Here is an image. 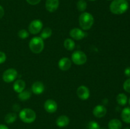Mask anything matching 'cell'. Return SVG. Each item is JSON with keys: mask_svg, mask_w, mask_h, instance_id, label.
<instances>
[{"mask_svg": "<svg viewBox=\"0 0 130 129\" xmlns=\"http://www.w3.org/2000/svg\"><path fill=\"white\" fill-rule=\"evenodd\" d=\"M129 8L127 0H112L109 8L112 13L114 15H122Z\"/></svg>", "mask_w": 130, "mask_h": 129, "instance_id": "1", "label": "cell"}, {"mask_svg": "<svg viewBox=\"0 0 130 129\" xmlns=\"http://www.w3.org/2000/svg\"><path fill=\"white\" fill-rule=\"evenodd\" d=\"M94 17L88 12H83L79 16V24L83 30H88L94 24Z\"/></svg>", "mask_w": 130, "mask_h": 129, "instance_id": "2", "label": "cell"}, {"mask_svg": "<svg viewBox=\"0 0 130 129\" xmlns=\"http://www.w3.org/2000/svg\"><path fill=\"white\" fill-rule=\"evenodd\" d=\"M30 51L34 54H39L43 51L44 48V40L40 37L36 36L32 38L29 43Z\"/></svg>", "mask_w": 130, "mask_h": 129, "instance_id": "3", "label": "cell"}, {"mask_svg": "<svg viewBox=\"0 0 130 129\" xmlns=\"http://www.w3.org/2000/svg\"><path fill=\"white\" fill-rule=\"evenodd\" d=\"M19 118L25 123H32L36 119V114L30 108H24L19 112Z\"/></svg>", "mask_w": 130, "mask_h": 129, "instance_id": "4", "label": "cell"}, {"mask_svg": "<svg viewBox=\"0 0 130 129\" xmlns=\"http://www.w3.org/2000/svg\"><path fill=\"white\" fill-rule=\"evenodd\" d=\"M72 61L76 65H83L87 61V56L82 51H75L71 56Z\"/></svg>", "mask_w": 130, "mask_h": 129, "instance_id": "5", "label": "cell"}, {"mask_svg": "<svg viewBox=\"0 0 130 129\" xmlns=\"http://www.w3.org/2000/svg\"><path fill=\"white\" fill-rule=\"evenodd\" d=\"M18 76V72L15 68H10L6 70L3 73L2 78L4 82L10 83L16 80Z\"/></svg>", "mask_w": 130, "mask_h": 129, "instance_id": "6", "label": "cell"}, {"mask_svg": "<svg viewBox=\"0 0 130 129\" xmlns=\"http://www.w3.org/2000/svg\"><path fill=\"white\" fill-rule=\"evenodd\" d=\"M43 27V24L40 20H34L30 23L28 27L29 33L33 35L38 34L41 31Z\"/></svg>", "mask_w": 130, "mask_h": 129, "instance_id": "7", "label": "cell"}, {"mask_svg": "<svg viewBox=\"0 0 130 129\" xmlns=\"http://www.w3.org/2000/svg\"><path fill=\"white\" fill-rule=\"evenodd\" d=\"M44 108L46 112L49 113H53L56 112L58 108L57 102L52 99H48L44 102Z\"/></svg>", "mask_w": 130, "mask_h": 129, "instance_id": "8", "label": "cell"}, {"mask_svg": "<svg viewBox=\"0 0 130 129\" xmlns=\"http://www.w3.org/2000/svg\"><path fill=\"white\" fill-rule=\"evenodd\" d=\"M77 96L80 99L83 101L87 100L90 97V90L86 86L81 85L77 88V91H76Z\"/></svg>", "mask_w": 130, "mask_h": 129, "instance_id": "9", "label": "cell"}, {"mask_svg": "<svg viewBox=\"0 0 130 129\" xmlns=\"http://www.w3.org/2000/svg\"><path fill=\"white\" fill-rule=\"evenodd\" d=\"M69 35L72 39L79 40L85 37L86 35V33L82 29H80L79 28H73L70 31Z\"/></svg>", "mask_w": 130, "mask_h": 129, "instance_id": "10", "label": "cell"}, {"mask_svg": "<svg viewBox=\"0 0 130 129\" xmlns=\"http://www.w3.org/2000/svg\"><path fill=\"white\" fill-rule=\"evenodd\" d=\"M58 66L61 70L67 71L72 66V61L67 57H63L58 61Z\"/></svg>", "mask_w": 130, "mask_h": 129, "instance_id": "11", "label": "cell"}, {"mask_svg": "<svg viewBox=\"0 0 130 129\" xmlns=\"http://www.w3.org/2000/svg\"><path fill=\"white\" fill-rule=\"evenodd\" d=\"M93 114L97 118H102L105 116L107 114V108L104 105L99 104L93 108Z\"/></svg>", "mask_w": 130, "mask_h": 129, "instance_id": "12", "label": "cell"}, {"mask_svg": "<svg viewBox=\"0 0 130 129\" xmlns=\"http://www.w3.org/2000/svg\"><path fill=\"white\" fill-rule=\"evenodd\" d=\"M59 0H46L45 3L46 9L50 13L55 12L59 6Z\"/></svg>", "mask_w": 130, "mask_h": 129, "instance_id": "13", "label": "cell"}, {"mask_svg": "<svg viewBox=\"0 0 130 129\" xmlns=\"http://www.w3.org/2000/svg\"><path fill=\"white\" fill-rule=\"evenodd\" d=\"M31 90L32 93H34V94H41L44 91V85L43 82L37 81V82H35L32 85Z\"/></svg>", "mask_w": 130, "mask_h": 129, "instance_id": "14", "label": "cell"}, {"mask_svg": "<svg viewBox=\"0 0 130 129\" xmlns=\"http://www.w3.org/2000/svg\"><path fill=\"white\" fill-rule=\"evenodd\" d=\"M70 123V119L66 115H60L56 120V125L60 128H63L69 125Z\"/></svg>", "mask_w": 130, "mask_h": 129, "instance_id": "15", "label": "cell"}, {"mask_svg": "<svg viewBox=\"0 0 130 129\" xmlns=\"http://www.w3.org/2000/svg\"><path fill=\"white\" fill-rule=\"evenodd\" d=\"M13 90L17 93H20L22 91L25 90V82L22 79H18L14 82L13 85Z\"/></svg>", "mask_w": 130, "mask_h": 129, "instance_id": "16", "label": "cell"}, {"mask_svg": "<svg viewBox=\"0 0 130 129\" xmlns=\"http://www.w3.org/2000/svg\"><path fill=\"white\" fill-rule=\"evenodd\" d=\"M122 126H123V124L119 119H112L108 123L109 129H121Z\"/></svg>", "mask_w": 130, "mask_h": 129, "instance_id": "17", "label": "cell"}, {"mask_svg": "<svg viewBox=\"0 0 130 129\" xmlns=\"http://www.w3.org/2000/svg\"><path fill=\"white\" fill-rule=\"evenodd\" d=\"M121 119L124 123L130 124V108H124L121 111Z\"/></svg>", "mask_w": 130, "mask_h": 129, "instance_id": "18", "label": "cell"}, {"mask_svg": "<svg viewBox=\"0 0 130 129\" xmlns=\"http://www.w3.org/2000/svg\"><path fill=\"white\" fill-rule=\"evenodd\" d=\"M63 46L64 48L68 51H72L76 47V44H75L74 40L71 38H67L63 42Z\"/></svg>", "mask_w": 130, "mask_h": 129, "instance_id": "19", "label": "cell"}, {"mask_svg": "<svg viewBox=\"0 0 130 129\" xmlns=\"http://www.w3.org/2000/svg\"><path fill=\"white\" fill-rule=\"evenodd\" d=\"M116 101L120 106H125L128 102V97L124 93H120L117 96Z\"/></svg>", "mask_w": 130, "mask_h": 129, "instance_id": "20", "label": "cell"}, {"mask_svg": "<svg viewBox=\"0 0 130 129\" xmlns=\"http://www.w3.org/2000/svg\"><path fill=\"white\" fill-rule=\"evenodd\" d=\"M17 119V115L15 113H9L5 116V121L8 124H11L15 122Z\"/></svg>", "mask_w": 130, "mask_h": 129, "instance_id": "21", "label": "cell"}, {"mask_svg": "<svg viewBox=\"0 0 130 129\" xmlns=\"http://www.w3.org/2000/svg\"><path fill=\"white\" fill-rule=\"evenodd\" d=\"M32 96V93L29 91H26V90H24L23 91H22L21 92L19 93V99L22 101H25L28 100Z\"/></svg>", "mask_w": 130, "mask_h": 129, "instance_id": "22", "label": "cell"}, {"mask_svg": "<svg viewBox=\"0 0 130 129\" xmlns=\"http://www.w3.org/2000/svg\"><path fill=\"white\" fill-rule=\"evenodd\" d=\"M52 35V30L50 27H45L43 29L41 33L40 37L42 38L43 40L46 39L50 37Z\"/></svg>", "mask_w": 130, "mask_h": 129, "instance_id": "23", "label": "cell"}, {"mask_svg": "<svg viewBox=\"0 0 130 129\" xmlns=\"http://www.w3.org/2000/svg\"><path fill=\"white\" fill-rule=\"evenodd\" d=\"M76 6H77V8L79 11L85 12L86 9L87 8V3L85 0H79Z\"/></svg>", "mask_w": 130, "mask_h": 129, "instance_id": "24", "label": "cell"}, {"mask_svg": "<svg viewBox=\"0 0 130 129\" xmlns=\"http://www.w3.org/2000/svg\"><path fill=\"white\" fill-rule=\"evenodd\" d=\"M29 33L25 29H21L18 32V36L22 39H25L29 37Z\"/></svg>", "mask_w": 130, "mask_h": 129, "instance_id": "25", "label": "cell"}, {"mask_svg": "<svg viewBox=\"0 0 130 129\" xmlns=\"http://www.w3.org/2000/svg\"><path fill=\"white\" fill-rule=\"evenodd\" d=\"M88 129H100V126L99 123L95 121H91L88 124Z\"/></svg>", "mask_w": 130, "mask_h": 129, "instance_id": "26", "label": "cell"}, {"mask_svg": "<svg viewBox=\"0 0 130 129\" xmlns=\"http://www.w3.org/2000/svg\"><path fill=\"white\" fill-rule=\"evenodd\" d=\"M123 89L126 92L130 93V77L123 83Z\"/></svg>", "mask_w": 130, "mask_h": 129, "instance_id": "27", "label": "cell"}, {"mask_svg": "<svg viewBox=\"0 0 130 129\" xmlns=\"http://www.w3.org/2000/svg\"><path fill=\"white\" fill-rule=\"evenodd\" d=\"M6 59V55L4 52L0 51V64L5 63Z\"/></svg>", "mask_w": 130, "mask_h": 129, "instance_id": "28", "label": "cell"}, {"mask_svg": "<svg viewBox=\"0 0 130 129\" xmlns=\"http://www.w3.org/2000/svg\"><path fill=\"white\" fill-rule=\"evenodd\" d=\"M26 1L30 5H37L40 3L41 0H26Z\"/></svg>", "mask_w": 130, "mask_h": 129, "instance_id": "29", "label": "cell"}, {"mask_svg": "<svg viewBox=\"0 0 130 129\" xmlns=\"http://www.w3.org/2000/svg\"><path fill=\"white\" fill-rule=\"evenodd\" d=\"M5 15V10L1 5H0V19L2 18Z\"/></svg>", "mask_w": 130, "mask_h": 129, "instance_id": "30", "label": "cell"}, {"mask_svg": "<svg viewBox=\"0 0 130 129\" xmlns=\"http://www.w3.org/2000/svg\"><path fill=\"white\" fill-rule=\"evenodd\" d=\"M124 74L127 77H130V67H127L125 70H124Z\"/></svg>", "mask_w": 130, "mask_h": 129, "instance_id": "31", "label": "cell"}, {"mask_svg": "<svg viewBox=\"0 0 130 129\" xmlns=\"http://www.w3.org/2000/svg\"><path fill=\"white\" fill-rule=\"evenodd\" d=\"M0 129H9L6 125L4 124H0Z\"/></svg>", "mask_w": 130, "mask_h": 129, "instance_id": "32", "label": "cell"}, {"mask_svg": "<svg viewBox=\"0 0 130 129\" xmlns=\"http://www.w3.org/2000/svg\"><path fill=\"white\" fill-rule=\"evenodd\" d=\"M124 129H130V127L129 126H127V127H125Z\"/></svg>", "mask_w": 130, "mask_h": 129, "instance_id": "33", "label": "cell"}, {"mask_svg": "<svg viewBox=\"0 0 130 129\" xmlns=\"http://www.w3.org/2000/svg\"><path fill=\"white\" fill-rule=\"evenodd\" d=\"M89 1H96V0H89Z\"/></svg>", "mask_w": 130, "mask_h": 129, "instance_id": "34", "label": "cell"}, {"mask_svg": "<svg viewBox=\"0 0 130 129\" xmlns=\"http://www.w3.org/2000/svg\"><path fill=\"white\" fill-rule=\"evenodd\" d=\"M129 104L130 105V98H129Z\"/></svg>", "mask_w": 130, "mask_h": 129, "instance_id": "35", "label": "cell"}, {"mask_svg": "<svg viewBox=\"0 0 130 129\" xmlns=\"http://www.w3.org/2000/svg\"><path fill=\"white\" fill-rule=\"evenodd\" d=\"M107 1H112V0H107Z\"/></svg>", "mask_w": 130, "mask_h": 129, "instance_id": "36", "label": "cell"}, {"mask_svg": "<svg viewBox=\"0 0 130 129\" xmlns=\"http://www.w3.org/2000/svg\"><path fill=\"white\" fill-rule=\"evenodd\" d=\"M100 129H106V128H100Z\"/></svg>", "mask_w": 130, "mask_h": 129, "instance_id": "37", "label": "cell"}, {"mask_svg": "<svg viewBox=\"0 0 130 129\" xmlns=\"http://www.w3.org/2000/svg\"><path fill=\"white\" fill-rule=\"evenodd\" d=\"M128 1H130V0H128Z\"/></svg>", "mask_w": 130, "mask_h": 129, "instance_id": "38", "label": "cell"}]
</instances>
